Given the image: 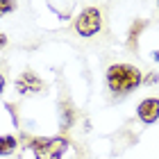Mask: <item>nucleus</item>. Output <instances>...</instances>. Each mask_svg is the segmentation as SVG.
I'll list each match as a JSON object with an SVG mask.
<instances>
[{"label": "nucleus", "instance_id": "0eeeda50", "mask_svg": "<svg viewBox=\"0 0 159 159\" xmlns=\"http://www.w3.org/2000/svg\"><path fill=\"white\" fill-rule=\"evenodd\" d=\"M14 150H16V139L14 136H0V157L14 155Z\"/></svg>", "mask_w": 159, "mask_h": 159}, {"label": "nucleus", "instance_id": "f257e3e1", "mask_svg": "<svg viewBox=\"0 0 159 159\" xmlns=\"http://www.w3.org/2000/svg\"><path fill=\"white\" fill-rule=\"evenodd\" d=\"M141 82H143L141 70L132 64H114L107 68V86L111 93L125 96V93L134 91L136 86H141Z\"/></svg>", "mask_w": 159, "mask_h": 159}, {"label": "nucleus", "instance_id": "1a4fd4ad", "mask_svg": "<svg viewBox=\"0 0 159 159\" xmlns=\"http://www.w3.org/2000/svg\"><path fill=\"white\" fill-rule=\"evenodd\" d=\"M7 41H9V39H7V34L0 32V48H5V46H7Z\"/></svg>", "mask_w": 159, "mask_h": 159}, {"label": "nucleus", "instance_id": "f03ea898", "mask_svg": "<svg viewBox=\"0 0 159 159\" xmlns=\"http://www.w3.org/2000/svg\"><path fill=\"white\" fill-rule=\"evenodd\" d=\"M75 32L80 37L89 39V37H96V34L102 30V14H100L98 7H86L84 11H80V16L75 18Z\"/></svg>", "mask_w": 159, "mask_h": 159}, {"label": "nucleus", "instance_id": "423d86ee", "mask_svg": "<svg viewBox=\"0 0 159 159\" xmlns=\"http://www.w3.org/2000/svg\"><path fill=\"white\" fill-rule=\"evenodd\" d=\"M143 27H146V20H134V25L129 27V34H127V48L136 50V41H139V34Z\"/></svg>", "mask_w": 159, "mask_h": 159}, {"label": "nucleus", "instance_id": "7ed1b4c3", "mask_svg": "<svg viewBox=\"0 0 159 159\" xmlns=\"http://www.w3.org/2000/svg\"><path fill=\"white\" fill-rule=\"evenodd\" d=\"M66 148H68L66 139H34L32 141V152L37 159H61Z\"/></svg>", "mask_w": 159, "mask_h": 159}, {"label": "nucleus", "instance_id": "6e6552de", "mask_svg": "<svg viewBox=\"0 0 159 159\" xmlns=\"http://www.w3.org/2000/svg\"><path fill=\"white\" fill-rule=\"evenodd\" d=\"M16 9V0H0V16Z\"/></svg>", "mask_w": 159, "mask_h": 159}, {"label": "nucleus", "instance_id": "9d476101", "mask_svg": "<svg viewBox=\"0 0 159 159\" xmlns=\"http://www.w3.org/2000/svg\"><path fill=\"white\" fill-rule=\"evenodd\" d=\"M146 82H148V84H155V82H157V73H150V77L146 80Z\"/></svg>", "mask_w": 159, "mask_h": 159}, {"label": "nucleus", "instance_id": "9b49d317", "mask_svg": "<svg viewBox=\"0 0 159 159\" xmlns=\"http://www.w3.org/2000/svg\"><path fill=\"white\" fill-rule=\"evenodd\" d=\"M2 89H5V75L0 73V93H2Z\"/></svg>", "mask_w": 159, "mask_h": 159}, {"label": "nucleus", "instance_id": "39448f33", "mask_svg": "<svg viewBox=\"0 0 159 159\" xmlns=\"http://www.w3.org/2000/svg\"><path fill=\"white\" fill-rule=\"evenodd\" d=\"M136 116H139L141 123H146V125L157 123L159 120V98H146V100H141L139 107H136Z\"/></svg>", "mask_w": 159, "mask_h": 159}, {"label": "nucleus", "instance_id": "f8f14e48", "mask_svg": "<svg viewBox=\"0 0 159 159\" xmlns=\"http://www.w3.org/2000/svg\"><path fill=\"white\" fill-rule=\"evenodd\" d=\"M152 59H155V61H159V52H155V55H152Z\"/></svg>", "mask_w": 159, "mask_h": 159}, {"label": "nucleus", "instance_id": "20e7f679", "mask_svg": "<svg viewBox=\"0 0 159 159\" xmlns=\"http://www.w3.org/2000/svg\"><path fill=\"white\" fill-rule=\"evenodd\" d=\"M41 89H43V80L37 73H32V70H25V73L16 80V91L20 96H34V93H39Z\"/></svg>", "mask_w": 159, "mask_h": 159}, {"label": "nucleus", "instance_id": "ddd939ff", "mask_svg": "<svg viewBox=\"0 0 159 159\" xmlns=\"http://www.w3.org/2000/svg\"><path fill=\"white\" fill-rule=\"evenodd\" d=\"M157 5H159V0H157Z\"/></svg>", "mask_w": 159, "mask_h": 159}]
</instances>
